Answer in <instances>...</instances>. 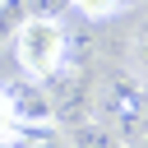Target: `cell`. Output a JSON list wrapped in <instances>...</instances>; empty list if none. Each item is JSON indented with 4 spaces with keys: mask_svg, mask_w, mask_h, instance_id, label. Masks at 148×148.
<instances>
[{
    "mask_svg": "<svg viewBox=\"0 0 148 148\" xmlns=\"http://www.w3.org/2000/svg\"><path fill=\"white\" fill-rule=\"evenodd\" d=\"M65 51H69V32L56 14H28L14 28V60H18L23 79H32V83H46L51 74H60Z\"/></svg>",
    "mask_w": 148,
    "mask_h": 148,
    "instance_id": "6da1fadb",
    "label": "cell"
},
{
    "mask_svg": "<svg viewBox=\"0 0 148 148\" xmlns=\"http://www.w3.org/2000/svg\"><path fill=\"white\" fill-rule=\"evenodd\" d=\"M65 148H120V134L106 125V120H83V125H74L69 130V139H65Z\"/></svg>",
    "mask_w": 148,
    "mask_h": 148,
    "instance_id": "7a4b0ae2",
    "label": "cell"
},
{
    "mask_svg": "<svg viewBox=\"0 0 148 148\" xmlns=\"http://www.w3.org/2000/svg\"><path fill=\"white\" fill-rule=\"evenodd\" d=\"M125 56H130V69H134V74L148 83V18H143V23L130 32V51H125Z\"/></svg>",
    "mask_w": 148,
    "mask_h": 148,
    "instance_id": "3957f363",
    "label": "cell"
},
{
    "mask_svg": "<svg viewBox=\"0 0 148 148\" xmlns=\"http://www.w3.org/2000/svg\"><path fill=\"white\" fill-rule=\"evenodd\" d=\"M65 5H74L83 18H92V23H102V18H111V14H120L125 9V0H65Z\"/></svg>",
    "mask_w": 148,
    "mask_h": 148,
    "instance_id": "277c9868",
    "label": "cell"
},
{
    "mask_svg": "<svg viewBox=\"0 0 148 148\" xmlns=\"http://www.w3.org/2000/svg\"><path fill=\"white\" fill-rule=\"evenodd\" d=\"M14 139H18V120H14V106H9V97L0 88V148H9Z\"/></svg>",
    "mask_w": 148,
    "mask_h": 148,
    "instance_id": "5b68a950",
    "label": "cell"
},
{
    "mask_svg": "<svg viewBox=\"0 0 148 148\" xmlns=\"http://www.w3.org/2000/svg\"><path fill=\"white\" fill-rule=\"evenodd\" d=\"M120 148H148V143H139V139H134V143H120Z\"/></svg>",
    "mask_w": 148,
    "mask_h": 148,
    "instance_id": "8992f818",
    "label": "cell"
},
{
    "mask_svg": "<svg viewBox=\"0 0 148 148\" xmlns=\"http://www.w3.org/2000/svg\"><path fill=\"white\" fill-rule=\"evenodd\" d=\"M125 5H130V0H125Z\"/></svg>",
    "mask_w": 148,
    "mask_h": 148,
    "instance_id": "52a82bcc",
    "label": "cell"
}]
</instances>
